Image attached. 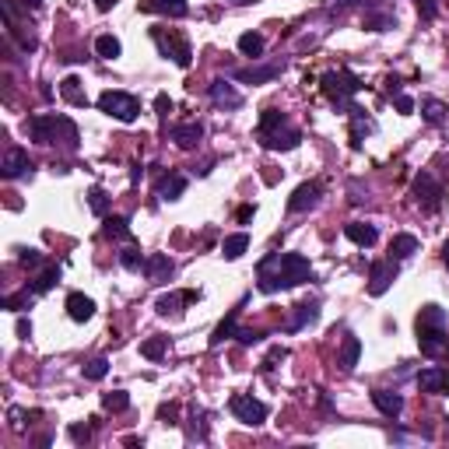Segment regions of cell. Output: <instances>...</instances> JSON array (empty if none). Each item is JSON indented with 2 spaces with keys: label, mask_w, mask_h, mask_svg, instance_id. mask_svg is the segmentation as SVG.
Wrapping results in <instances>:
<instances>
[{
  "label": "cell",
  "mask_w": 449,
  "mask_h": 449,
  "mask_svg": "<svg viewBox=\"0 0 449 449\" xmlns=\"http://www.w3.org/2000/svg\"><path fill=\"white\" fill-rule=\"evenodd\" d=\"M306 281H313V267L298 253H271L256 267V285L267 295H274L281 288H298V285H306Z\"/></svg>",
  "instance_id": "6da1fadb"
},
{
  "label": "cell",
  "mask_w": 449,
  "mask_h": 449,
  "mask_svg": "<svg viewBox=\"0 0 449 449\" xmlns=\"http://www.w3.org/2000/svg\"><path fill=\"white\" fill-rule=\"evenodd\" d=\"M393 102H397V109H400L404 116H408V113H414V99H410V95H404V91H400V95H393Z\"/></svg>",
  "instance_id": "681fc988"
},
{
  "label": "cell",
  "mask_w": 449,
  "mask_h": 449,
  "mask_svg": "<svg viewBox=\"0 0 449 449\" xmlns=\"http://www.w3.org/2000/svg\"><path fill=\"white\" fill-rule=\"evenodd\" d=\"M32 298H36V291H32V288H25V291H18V295H7V298H4V309L21 313V309H29V306H32Z\"/></svg>",
  "instance_id": "d590c367"
},
{
  "label": "cell",
  "mask_w": 449,
  "mask_h": 449,
  "mask_svg": "<svg viewBox=\"0 0 449 449\" xmlns=\"http://www.w3.org/2000/svg\"><path fill=\"white\" fill-rule=\"evenodd\" d=\"M25 7H32V11H36V7H42V0H25Z\"/></svg>",
  "instance_id": "11a10c76"
},
{
  "label": "cell",
  "mask_w": 449,
  "mask_h": 449,
  "mask_svg": "<svg viewBox=\"0 0 449 449\" xmlns=\"http://www.w3.org/2000/svg\"><path fill=\"white\" fill-rule=\"evenodd\" d=\"M418 348H421V355H428V358H443V355H449L446 327L418 330Z\"/></svg>",
  "instance_id": "30bf717a"
},
{
  "label": "cell",
  "mask_w": 449,
  "mask_h": 449,
  "mask_svg": "<svg viewBox=\"0 0 449 449\" xmlns=\"http://www.w3.org/2000/svg\"><path fill=\"white\" fill-rule=\"evenodd\" d=\"M18 260H21V267L32 271V267H39L42 263V253L39 249H18Z\"/></svg>",
  "instance_id": "ee69618b"
},
{
  "label": "cell",
  "mask_w": 449,
  "mask_h": 449,
  "mask_svg": "<svg viewBox=\"0 0 449 449\" xmlns=\"http://www.w3.org/2000/svg\"><path fill=\"white\" fill-rule=\"evenodd\" d=\"M106 236L109 239H130V221L120 218V214H109L106 218Z\"/></svg>",
  "instance_id": "e575fe53"
},
{
  "label": "cell",
  "mask_w": 449,
  "mask_h": 449,
  "mask_svg": "<svg viewBox=\"0 0 449 449\" xmlns=\"http://www.w3.org/2000/svg\"><path fill=\"white\" fill-rule=\"evenodd\" d=\"M421 116L432 123V126H439V123H446L449 106L446 102H439V99H421Z\"/></svg>",
  "instance_id": "4316f807"
},
{
  "label": "cell",
  "mask_w": 449,
  "mask_h": 449,
  "mask_svg": "<svg viewBox=\"0 0 449 449\" xmlns=\"http://www.w3.org/2000/svg\"><path fill=\"white\" fill-rule=\"evenodd\" d=\"M183 190H186V176H179V172H168V176H162V183H158V197H162V201H179Z\"/></svg>",
  "instance_id": "7402d4cb"
},
{
  "label": "cell",
  "mask_w": 449,
  "mask_h": 449,
  "mask_svg": "<svg viewBox=\"0 0 449 449\" xmlns=\"http://www.w3.org/2000/svg\"><path fill=\"white\" fill-rule=\"evenodd\" d=\"M25 133L36 141V144H60L64 151H78V126L67 120V116H29L25 120Z\"/></svg>",
  "instance_id": "7a4b0ae2"
},
{
  "label": "cell",
  "mask_w": 449,
  "mask_h": 449,
  "mask_svg": "<svg viewBox=\"0 0 449 449\" xmlns=\"http://www.w3.org/2000/svg\"><path fill=\"white\" fill-rule=\"evenodd\" d=\"M102 408L113 410V414H120V410L130 408V393H123V390H113V393H106V397H102Z\"/></svg>",
  "instance_id": "ab89813d"
},
{
  "label": "cell",
  "mask_w": 449,
  "mask_h": 449,
  "mask_svg": "<svg viewBox=\"0 0 449 449\" xmlns=\"http://www.w3.org/2000/svg\"><path fill=\"white\" fill-rule=\"evenodd\" d=\"M418 11H421L425 21H432V18L439 14V0H418Z\"/></svg>",
  "instance_id": "bcb514c9"
},
{
  "label": "cell",
  "mask_w": 449,
  "mask_h": 449,
  "mask_svg": "<svg viewBox=\"0 0 449 449\" xmlns=\"http://www.w3.org/2000/svg\"><path fill=\"white\" fill-rule=\"evenodd\" d=\"M316 320H320V309H316L313 302H306V306H295V316H291L288 330H302V327H309V323H316Z\"/></svg>",
  "instance_id": "f1b7e54d"
},
{
  "label": "cell",
  "mask_w": 449,
  "mask_h": 449,
  "mask_svg": "<svg viewBox=\"0 0 449 449\" xmlns=\"http://www.w3.org/2000/svg\"><path fill=\"white\" fill-rule=\"evenodd\" d=\"M88 207H91L95 214H109V193H106L102 186H91V190H88Z\"/></svg>",
  "instance_id": "74e56055"
},
{
  "label": "cell",
  "mask_w": 449,
  "mask_h": 449,
  "mask_svg": "<svg viewBox=\"0 0 449 449\" xmlns=\"http://www.w3.org/2000/svg\"><path fill=\"white\" fill-rule=\"evenodd\" d=\"M435 327H446V309L443 306H425L418 313V330H435Z\"/></svg>",
  "instance_id": "484cf974"
},
{
  "label": "cell",
  "mask_w": 449,
  "mask_h": 449,
  "mask_svg": "<svg viewBox=\"0 0 449 449\" xmlns=\"http://www.w3.org/2000/svg\"><path fill=\"white\" fill-rule=\"evenodd\" d=\"M7 418H11V428H14V432H21V428H25V410H21V408H11V410H7Z\"/></svg>",
  "instance_id": "c3c4849f"
},
{
  "label": "cell",
  "mask_w": 449,
  "mask_h": 449,
  "mask_svg": "<svg viewBox=\"0 0 449 449\" xmlns=\"http://www.w3.org/2000/svg\"><path fill=\"white\" fill-rule=\"evenodd\" d=\"M71 439L74 443H88L91 439V425H71Z\"/></svg>",
  "instance_id": "7dc6e473"
},
{
  "label": "cell",
  "mask_w": 449,
  "mask_h": 449,
  "mask_svg": "<svg viewBox=\"0 0 449 449\" xmlns=\"http://www.w3.org/2000/svg\"><path fill=\"white\" fill-rule=\"evenodd\" d=\"M320 197H323V186L320 183H302L295 193H291V201H288V211H309V207L320 204Z\"/></svg>",
  "instance_id": "5bb4252c"
},
{
  "label": "cell",
  "mask_w": 449,
  "mask_h": 449,
  "mask_svg": "<svg viewBox=\"0 0 449 449\" xmlns=\"http://www.w3.org/2000/svg\"><path fill=\"white\" fill-rule=\"evenodd\" d=\"M151 36H155V46L162 49V56H168L176 67H183V71H186V67L193 64V53H190V42H186V39H179V36H165L162 29H155Z\"/></svg>",
  "instance_id": "8992f818"
},
{
  "label": "cell",
  "mask_w": 449,
  "mask_h": 449,
  "mask_svg": "<svg viewBox=\"0 0 449 449\" xmlns=\"http://www.w3.org/2000/svg\"><path fill=\"white\" fill-rule=\"evenodd\" d=\"M56 281H60V267H46L39 278L32 281V291H36V295H42V291H49Z\"/></svg>",
  "instance_id": "f35d334b"
},
{
  "label": "cell",
  "mask_w": 449,
  "mask_h": 449,
  "mask_svg": "<svg viewBox=\"0 0 449 449\" xmlns=\"http://www.w3.org/2000/svg\"><path fill=\"white\" fill-rule=\"evenodd\" d=\"M351 4H358V0H330V7H351Z\"/></svg>",
  "instance_id": "f5cc1de1"
},
{
  "label": "cell",
  "mask_w": 449,
  "mask_h": 449,
  "mask_svg": "<svg viewBox=\"0 0 449 449\" xmlns=\"http://www.w3.org/2000/svg\"><path fill=\"white\" fill-rule=\"evenodd\" d=\"M232 4H253V0H232Z\"/></svg>",
  "instance_id": "6f0895ef"
},
{
  "label": "cell",
  "mask_w": 449,
  "mask_h": 449,
  "mask_svg": "<svg viewBox=\"0 0 449 449\" xmlns=\"http://www.w3.org/2000/svg\"><path fill=\"white\" fill-rule=\"evenodd\" d=\"M95 4H99V11H109V7H113V0H95Z\"/></svg>",
  "instance_id": "db71d44e"
},
{
  "label": "cell",
  "mask_w": 449,
  "mask_h": 449,
  "mask_svg": "<svg viewBox=\"0 0 449 449\" xmlns=\"http://www.w3.org/2000/svg\"><path fill=\"white\" fill-rule=\"evenodd\" d=\"M60 95H64L71 106H78V109H84V106H88V95H84L81 78H64V81H60Z\"/></svg>",
  "instance_id": "cb8c5ba5"
},
{
  "label": "cell",
  "mask_w": 449,
  "mask_h": 449,
  "mask_svg": "<svg viewBox=\"0 0 449 449\" xmlns=\"http://www.w3.org/2000/svg\"><path fill=\"white\" fill-rule=\"evenodd\" d=\"M165 348H168V337H151V340H144L141 344V355L144 358H151V362H158L165 355Z\"/></svg>",
  "instance_id": "8d00e7d4"
},
{
  "label": "cell",
  "mask_w": 449,
  "mask_h": 449,
  "mask_svg": "<svg viewBox=\"0 0 449 449\" xmlns=\"http://www.w3.org/2000/svg\"><path fill=\"white\" fill-rule=\"evenodd\" d=\"M67 316L74 320V323H84V320H91L95 316V302L81 295V291H71L67 295Z\"/></svg>",
  "instance_id": "ac0fdd59"
},
{
  "label": "cell",
  "mask_w": 449,
  "mask_h": 449,
  "mask_svg": "<svg viewBox=\"0 0 449 449\" xmlns=\"http://www.w3.org/2000/svg\"><path fill=\"white\" fill-rule=\"evenodd\" d=\"M228 408H232V414L243 421V425H263L267 421V404H260V400H253L249 393H236L232 400H228Z\"/></svg>",
  "instance_id": "52a82bcc"
},
{
  "label": "cell",
  "mask_w": 449,
  "mask_h": 449,
  "mask_svg": "<svg viewBox=\"0 0 449 449\" xmlns=\"http://www.w3.org/2000/svg\"><path fill=\"white\" fill-rule=\"evenodd\" d=\"M320 88H323V95H327L333 106L351 109V95H358L365 84L358 81L351 71H327V74L320 78Z\"/></svg>",
  "instance_id": "277c9868"
},
{
  "label": "cell",
  "mask_w": 449,
  "mask_h": 449,
  "mask_svg": "<svg viewBox=\"0 0 449 449\" xmlns=\"http://www.w3.org/2000/svg\"><path fill=\"white\" fill-rule=\"evenodd\" d=\"M81 372H84V379H95V383H99V379H106V372H109V362H106V358H91V362H88Z\"/></svg>",
  "instance_id": "60d3db41"
},
{
  "label": "cell",
  "mask_w": 449,
  "mask_h": 449,
  "mask_svg": "<svg viewBox=\"0 0 449 449\" xmlns=\"http://www.w3.org/2000/svg\"><path fill=\"white\" fill-rule=\"evenodd\" d=\"M99 109L120 123H133L141 116V102H137L133 95H126V91H113V88L99 95Z\"/></svg>",
  "instance_id": "5b68a950"
},
{
  "label": "cell",
  "mask_w": 449,
  "mask_h": 449,
  "mask_svg": "<svg viewBox=\"0 0 449 449\" xmlns=\"http://www.w3.org/2000/svg\"><path fill=\"white\" fill-rule=\"evenodd\" d=\"M246 249H249V236H246V232H239V236H228V239H225V246H221L225 260H239Z\"/></svg>",
  "instance_id": "1f68e13d"
},
{
  "label": "cell",
  "mask_w": 449,
  "mask_h": 449,
  "mask_svg": "<svg viewBox=\"0 0 449 449\" xmlns=\"http://www.w3.org/2000/svg\"><path fill=\"white\" fill-rule=\"evenodd\" d=\"M414 197H418V204L425 207L428 214L439 207V201H443V186L435 183V176H432V172H421V176L414 179Z\"/></svg>",
  "instance_id": "9c48e42d"
},
{
  "label": "cell",
  "mask_w": 449,
  "mask_h": 449,
  "mask_svg": "<svg viewBox=\"0 0 449 449\" xmlns=\"http://www.w3.org/2000/svg\"><path fill=\"white\" fill-rule=\"evenodd\" d=\"M236 320H239V309H232V313H228V316H225V320H221V323H218V330H214V337H211V348H218V344H221V340H228V337H236Z\"/></svg>",
  "instance_id": "f546056e"
},
{
  "label": "cell",
  "mask_w": 449,
  "mask_h": 449,
  "mask_svg": "<svg viewBox=\"0 0 449 449\" xmlns=\"http://www.w3.org/2000/svg\"><path fill=\"white\" fill-rule=\"evenodd\" d=\"M144 274H148V281L162 285V281L172 278V260H168L165 253H151V256L144 260Z\"/></svg>",
  "instance_id": "e0dca14e"
},
{
  "label": "cell",
  "mask_w": 449,
  "mask_h": 449,
  "mask_svg": "<svg viewBox=\"0 0 449 449\" xmlns=\"http://www.w3.org/2000/svg\"><path fill=\"white\" fill-rule=\"evenodd\" d=\"M18 337H25V340L32 337V323L29 320H18Z\"/></svg>",
  "instance_id": "816d5d0a"
},
{
  "label": "cell",
  "mask_w": 449,
  "mask_h": 449,
  "mask_svg": "<svg viewBox=\"0 0 449 449\" xmlns=\"http://www.w3.org/2000/svg\"><path fill=\"white\" fill-rule=\"evenodd\" d=\"M155 109H158V116H168V113H172V99H168V95H158V99H155Z\"/></svg>",
  "instance_id": "f907efd6"
},
{
  "label": "cell",
  "mask_w": 449,
  "mask_h": 449,
  "mask_svg": "<svg viewBox=\"0 0 449 449\" xmlns=\"http://www.w3.org/2000/svg\"><path fill=\"white\" fill-rule=\"evenodd\" d=\"M95 53H99L102 60H116L123 53V46L116 36H99V39H95Z\"/></svg>",
  "instance_id": "d6a6232c"
},
{
  "label": "cell",
  "mask_w": 449,
  "mask_h": 449,
  "mask_svg": "<svg viewBox=\"0 0 449 449\" xmlns=\"http://www.w3.org/2000/svg\"><path fill=\"white\" fill-rule=\"evenodd\" d=\"M144 11H155V14H168V18H186L190 4L186 0H141Z\"/></svg>",
  "instance_id": "44dd1931"
},
{
  "label": "cell",
  "mask_w": 449,
  "mask_h": 449,
  "mask_svg": "<svg viewBox=\"0 0 449 449\" xmlns=\"http://www.w3.org/2000/svg\"><path fill=\"white\" fill-rule=\"evenodd\" d=\"M443 260H446V267H449V239H446V246H443Z\"/></svg>",
  "instance_id": "9f6ffc18"
},
{
  "label": "cell",
  "mask_w": 449,
  "mask_h": 449,
  "mask_svg": "<svg viewBox=\"0 0 449 449\" xmlns=\"http://www.w3.org/2000/svg\"><path fill=\"white\" fill-rule=\"evenodd\" d=\"M0 176H4V179L32 176V162H29V151H25V148H7V151H4V162H0Z\"/></svg>",
  "instance_id": "8fae6325"
},
{
  "label": "cell",
  "mask_w": 449,
  "mask_h": 449,
  "mask_svg": "<svg viewBox=\"0 0 449 449\" xmlns=\"http://www.w3.org/2000/svg\"><path fill=\"white\" fill-rule=\"evenodd\" d=\"M372 404L383 410L386 418H397V414L404 410V397L393 393V390H372Z\"/></svg>",
  "instance_id": "ffe728a7"
},
{
  "label": "cell",
  "mask_w": 449,
  "mask_h": 449,
  "mask_svg": "<svg viewBox=\"0 0 449 449\" xmlns=\"http://www.w3.org/2000/svg\"><path fill=\"white\" fill-rule=\"evenodd\" d=\"M144 260H148V256H141L137 249H123L120 253V263L126 271H144Z\"/></svg>",
  "instance_id": "b9f144b4"
},
{
  "label": "cell",
  "mask_w": 449,
  "mask_h": 449,
  "mask_svg": "<svg viewBox=\"0 0 449 449\" xmlns=\"http://www.w3.org/2000/svg\"><path fill=\"white\" fill-rule=\"evenodd\" d=\"M281 71H285V64H267V67H249V71H239L236 78L246 84H267L274 81V78H281Z\"/></svg>",
  "instance_id": "d6986e66"
},
{
  "label": "cell",
  "mask_w": 449,
  "mask_h": 449,
  "mask_svg": "<svg viewBox=\"0 0 449 449\" xmlns=\"http://www.w3.org/2000/svg\"><path fill=\"white\" fill-rule=\"evenodd\" d=\"M358 355H362V340L358 337H344V344H340V368L344 372H351V368L358 365Z\"/></svg>",
  "instance_id": "d4e9b609"
},
{
  "label": "cell",
  "mask_w": 449,
  "mask_h": 449,
  "mask_svg": "<svg viewBox=\"0 0 449 449\" xmlns=\"http://www.w3.org/2000/svg\"><path fill=\"white\" fill-rule=\"evenodd\" d=\"M211 102H214L218 109H243V95L225 81V78L211 81Z\"/></svg>",
  "instance_id": "4fadbf2b"
},
{
  "label": "cell",
  "mask_w": 449,
  "mask_h": 449,
  "mask_svg": "<svg viewBox=\"0 0 449 449\" xmlns=\"http://www.w3.org/2000/svg\"><path fill=\"white\" fill-rule=\"evenodd\" d=\"M414 253H418V239H414V236L404 232V236H393V239H390V256H393V260H408Z\"/></svg>",
  "instance_id": "83f0119b"
},
{
  "label": "cell",
  "mask_w": 449,
  "mask_h": 449,
  "mask_svg": "<svg viewBox=\"0 0 449 449\" xmlns=\"http://www.w3.org/2000/svg\"><path fill=\"white\" fill-rule=\"evenodd\" d=\"M348 113H351V144H355V148H362V133L372 130V120H365V116H362V109H355V106H351Z\"/></svg>",
  "instance_id": "4dcf8cb0"
},
{
  "label": "cell",
  "mask_w": 449,
  "mask_h": 449,
  "mask_svg": "<svg viewBox=\"0 0 449 449\" xmlns=\"http://www.w3.org/2000/svg\"><path fill=\"white\" fill-rule=\"evenodd\" d=\"M201 137H204V126L197 120L176 123V126L168 130V141H176V148H183V151H193V148L201 144Z\"/></svg>",
  "instance_id": "7c38bea8"
},
{
  "label": "cell",
  "mask_w": 449,
  "mask_h": 449,
  "mask_svg": "<svg viewBox=\"0 0 449 449\" xmlns=\"http://www.w3.org/2000/svg\"><path fill=\"white\" fill-rule=\"evenodd\" d=\"M393 281H397V260H393V256H390V260H375V263L368 267V295L390 291Z\"/></svg>",
  "instance_id": "ba28073f"
},
{
  "label": "cell",
  "mask_w": 449,
  "mask_h": 449,
  "mask_svg": "<svg viewBox=\"0 0 449 449\" xmlns=\"http://www.w3.org/2000/svg\"><path fill=\"white\" fill-rule=\"evenodd\" d=\"M236 340H239V344H246V348H249V344H260V340H263V333H260V330H236Z\"/></svg>",
  "instance_id": "f6af8a7d"
},
{
  "label": "cell",
  "mask_w": 449,
  "mask_h": 449,
  "mask_svg": "<svg viewBox=\"0 0 449 449\" xmlns=\"http://www.w3.org/2000/svg\"><path fill=\"white\" fill-rule=\"evenodd\" d=\"M365 29H372V32H386V29H393V18H390V14H368Z\"/></svg>",
  "instance_id": "7bdbcfd3"
},
{
  "label": "cell",
  "mask_w": 449,
  "mask_h": 449,
  "mask_svg": "<svg viewBox=\"0 0 449 449\" xmlns=\"http://www.w3.org/2000/svg\"><path fill=\"white\" fill-rule=\"evenodd\" d=\"M256 137H260V144H263V148H271V151H291V148H298L302 130L288 120L281 109H263Z\"/></svg>",
  "instance_id": "3957f363"
},
{
  "label": "cell",
  "mask_w": 449,
  "mask_h": 449,
  "mask_svg": "<svg viewBox=\"0 0 449 449\" xmlns=\"http://www.w3.org/2000/svg\"><path fill=\"white\" fill-rule=\"evenodd\" d=\"M263 46H267V42H263L260 32H246V36H239V53H243V56H260Z\"/></svg>",
  "instance_id": "836d02e7"
},
{
  "label": "cell",
  "mask_w": 449,
  "mask_h": 449,
  "mask_svg": "<svg viewBox=\"0 0 449 449\" xmlns=\"http://www.w3.org/2000/svg\"><path fill=\"white\" fill-rule=\"evenodd\" d=\"M344 236L355 246H372L375 243V225H365V221H348L344 225Z\"/></svg>",
  "instance_id": "603a6c76"
},
{
  "label": "cell",
  "mask_w": 449,
  "mask_h": 449,
  "mask_svg": "<svg viewBox=\"0 0 449 449\" xmlns=\"http://www.w3.org/2000/svg\"><path fill=\"white\" fill-rule=\"evenodd\" d=\"M418 386H421V393H443L449 386V372L439 365L425 368V372H418Z\"/></svg>",
  "instance_id": "2e32d148"
},
{
  "label": "cell",
  "mask_w": 449,
  "mask_h": 449,
  "mask_svg": "<svg viewBox=\"0 0 449 449\" xmlns=\"http://www.w3.org/2000/svg\"><path fill=\"white\" fill-rule=\"evenodd\" d=\"M193 298H201V295H197V291H168V295H162V298L155 302V309H158L162 316H179L183 306L193 302Z\"/></svg>",
  "instance_id": "9a60e30c"
}]
</instances>
